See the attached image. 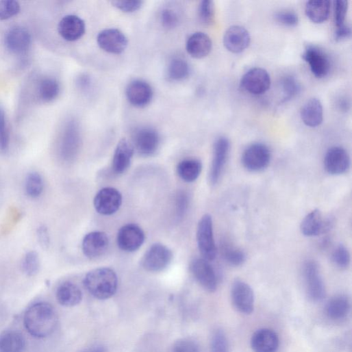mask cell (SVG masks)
<instances>
[{
	"instance_id": "1",
	"label": "cell",
	"mask_w": 352,
	"mask_h": 352,
	"mask_svg": "<svg viewBox=\"0 0 352 352\" xmlns=\"http://www.w3.org/2000/svg\"><path fill=\"white\" fill-rule=\"evenodd\" d=\"M58 322L57 312L52 305L45 302L36 303L26 312L24 323L27 331L36 338H46L55 331Z\"/></svg>"
},
{
	"instance_id": "2",
	"label": "cell",
	"mask_w": 352,
	"mask_h": 352,
	"mask_svg": "<svg viewBox=\"0 0 352 352\" xmlns=\"http://www.w3.org/2000/svg\"><path fill=\"white\" fill-rule=\"evenodd\" d=\"M84 284L94 297L105 300L116 294L118 288V277L112 269L99 268L90 271L86 275Z\"/></svg>"
},
{
	"instance_id": "3",
	"label": "cell",
	"mask_w": 352,
	"mask_h": 352,
	"mask_svg": "<svg viewBox=\"0 0 352 352\" xmlns=\"http://www.w3.org/2000/svg\"><path fill=\"white\" fill-rule=\"evenodd\" d=\"M303 275L309 299L315 303L322 301L326 296V289L317 263L307 261L303 265Z\"/></svg>"
},
{
	"instance_id": "4",
	"label": "cell",
	"mask_w": 352,
	"mask_h": 352,
	"mask_svg": "<svg viewBox=\"0 0 352 352\" xmlns=\"http://www.w3.org/2000/svg\"><path fill=\"white\" fill-rule=\"evenodd\" d=\"M197 242L203 258L214 261L217 256V248L214 236L212 217L205 214L201 219L197 229Z\"/></svg>"
},
{
	"instance_id": "5",
	"label": "cell",
	"mask_w": 352,
	"mask_h": 352,
	"mask_svg": "<svg viewBox=\"0 0 352 352\" xmlns=\"http://www.w3.org/2000/svg\"><path fill=\"white\" fill-rule=\"evenodd\" d=\"M271 160V152L263 143H254L244 151L242 162L246 169L251 172H260L266 169Z\"/></svg>"
},
{
	"instance_id": "6",
	"label": "cell",
	"mask_w": 352,
	"mask_h": 352,
	"mask_svg": "<svg viewBox=\"0 0 352 352\" xmlns=\"http://www.w3.org/2000/svg\"><path fill=\"white\" fill-rule=\"evenodd\" d=\"M81 138L78 124L75 121H69L63 129L60 142V152L62 158L66 161L73 160L77 155Z\"/></svg>"
},
{
	"instance_id": "7",
	"label": "cell",
	"mask_w": 352,
	"mask_h": 352,
	"mask_svg": "<svg viewBox=\"0 0 352 352\" xmlns=\"http://www.w3.org/2000/svg\"><path fill=\"white\" fill-rule=\"evenodd\" d=\"M173 259L171 251L156 243L149 247L142 259V268L149 272H160L168 267Z\"/></svg>"
},
{
	"instance_id": "8",
	"label": "cell",
	"mask_w": 352,
	"mask_h": 352,
	"mask_svg": "<svg viewBox=\"0 0 352 352\" xmlns=\"http://www.w3.org/2000/svg\"><path fill=\"white\" fill-rule=\"evenodd\" d=\"M131 143L134 150L140 155L151 156L158 149L160 137L155 129L150 127H142L135 131Z\"/></svg>"
},
{
	"instance_id": "9",
	"label": "cell",
	"mask_w": 352,
	"mask_h": 352,
	"mask_svg": "<svg viewBox=\"0 0 352 352\" xmlns=\"http://www.w3.org/2000/svg\"><path fill=\"white\" fill-rule=\"evenodd\" d=\"M240 85L246 92L253 95H261L269 90L271 79L266 70L255 68L244 75Z\"/></svg>"
},
{
	"instance_id": "10",
	"label": "cell",
	"mask_w": 352,
	"mask_h": 352,
	"mask_svg": "<svg viewBox=\"0 0 352 352\" xmlns=\"http://www.w3.org/2000/svg\"><path fill=\"white\" fill-rule=\"evenodd\" d=\"M302 58L309 65L313 75L318 79L325 77L330 71L331 63L327 55L313 45L306 47Z\"/></svg>"
},
{
	"instance_id": "11",
	"label": "cell",
	"mask_w": 352,
	"mask_h": 352,
	"mask_svg": "<svg viewBox=\"0 0 352 352\" xmlns=\"http://www.w3.org/2000/svg\"><path fill=\"white\" fill-rule=\"evenodd\" d=\"M234 307L240 313L251 314L255 308V294L252 288L242 280H236L231 288Z\"/></svg>"
},
{
	"instance_id": "12",
	"label": "cell",
	"mask_w": 352,
	"mask_h": 352,
	"mask_svg": "<svg viewBox=\"0 0 352 352\" xmlns=\"http://www.w3.org/2000/svg\"><path fill=\"white\" fill-rule=\"evenodd\" d=\"M191 272L199 283L207 291L214 292L218 285V279L216 271L208 261L203 258L195 259L190 266Z\"/></svg>"
},
{
	"instance_id": "13",
	"label": "cell",
	"mask_w": 352,
	"mask_h": 352,
	"mask_svg": "<svg viewBox=\"0 0 352 352\" xmlns=\"http://www.w3.org/2000/svg\"><path fill=\"white\" fill-rule=\"evenodd\" d=\"M123 202V197L118 190L112 188L101 190L95 196L94 206L101 215L111 216L116 213Z\"/></svg>"
},
{
	"instance_id": "14",
	"label": "cell",
	"mask_w": 352,
	"mask_h": 352,
	"mask_svg": "<svg viewBox=\"0 0 352 352\" xmlns=\"http://www.w3.org/2000/svg\"><path fill=\"white\" fill-rule=\"evenodd\" d=\"M230 151L229 140L225 137L218 138L214 143L213 160L210 173L212 185H216L223 174Z\"/></svg>"
},
{
	"instance_id": "15",
	"label": "cell",
	"mask_w": 352,
	"mask_h": 352,
	"mask_svg": "<svg viewBox=\"0 0 352 352\" xmlns=\"http://www.w3.org/2000/svg\"><path fill=\"white\" fill-rule=\"evenodd\" d=\"M101 49L105 52L120 55L127 49L128 40L125 34L116 29H108L101 32L97 38Z\"/></svg>"
},
{
	"instance_id": "16",
	"label": "cell",
	"mask_w": 352,
	"mask_h": 352,
	"mask_svg": "<svg viewBox=\"0 0 352 352\" xmlns=\"http://www.w3.org/2000/svg\"><path fill=\"white\" fill-rule=\"evenodd\" d=\"M145 240L142 229L136 225L129 224L120 229L117 234V244L125 252L131 253L141 247Z\"/></svg>"
},
{
	"instance_id": "17",
	"label": "cell",
	"mask_w": 352,
	"mask_h": 352,
	"mask_svg": "<svg viewBox=\"0 0 352 352\" xmlns=\"http://www.w3.org/2000/svg\"><path fill=\"white\" fill-rule=\"evenodd\" d=\"M332 226L333 221L331 218H325L318 210H315L304 218L300 229L303 236L310 238L329 232Z\"/></svg>"
},
{
	"instance_id": "18",
	"label": "cell",
	"mask_w": 352,
	"mask_h": 352,
	"mask_svg": "<svg viewBox=\"0 0 352 352\" xmlns=\"http://www.w3.org/2000/svg\"><path fill=\"white\" fill-rule=\"evenodd\" d=\"M125 95L129 103L136 108H144L148 105L153 96L152 87L145 81L136 79L127 85Z\"/></svg>"
},
{
	"instance_id": "19",
	"label": "cell",
	"mask_w": 352,
	"mask_h": 352,
	"mask_svg": "<svg viewBox=\"0 0 352 352\" xmlns=\"http://www.w3.org/2000/svg\"><path fill=\"white\" fill-rule=\"evenodd\" d=\"M350 166V158L347 151L341 147L329 148L325 155L324 166L326 171L332 175L345 173Z\"/></svg>"
},
{
	"instance_id": "20",
	"label": "cell",
	"mask_w": 352,
	"mask_h": 352,
	"mask_svg": "<svg viewBox=\"0 0 352 352\" xmlns=\"http://www.w3.org/2000/svg\"><path fill=\"white\" fill-rule=\"evenodd\" d=\"M109 245L110 240L105 233L94 231L85 236L82 242V250L88 258L96 260L105 254Z\"/></svg>"
},
{
	"instance_id": "21",
	"label": "cell",
	"mask_w": 352,
	"mask_h": 352,
	"mask_svg": "<svg viewBox=\"0 0 352 352\" xmlns=\"http://www.w3.org/2000/svg\"><path fill=\"white\" fill-rule=\"evenodd\" d=\"M8 49L14 54L25 53L31 47L32 37L27 29L14 27L8 31L5 38Z\"/></svg>"
},
{
	"instance_id": "22",
	"label": "cell",
	"mask_w": 352,
	"mask_h": 352,
	"mask_svg": "<svg viewBox=\"0 0 352 352\" xmlns=\"http://www.w3.org/2000/svg\"><path fill=\"white\" fill-rule=\"evenodd\" d=\"M85 22L75 15H68L59 23L58 32L60 36L68 42L80 40L86 34Z\"/></svg>"
},
{
	"instance_id": "23",
	"label": "cell",
	"mask_w": 352,
	"mask_h": 352,
	"mask_svg": "<svg viewBox=\"0 0 352 352\" xmlns=\"http://www.w3.org/2000/svg\"><path fill=\"white\" fill-rule=\"evenodd\" d=\"M225 48L233 53H240L245 51L251 43L249 32L243 27L236 25L230 27L224 36Z\"/></svg>"
},
{
	"instance_id": "24",
	"label": "cell",
	"mask_w": 352,
	"mask_h": 352,
	"mask_svg": "<svg viewBox=\"0 0 352 352\" xmlns=\"http://www.w3.org/2000/svg\"><path fill=\"white\" fill-rule=\"evenodd\" d=\"M251 345L255 352H277L279 347V339L273 330L263 328L253 334Z\"/></svg>"
},
{
	"instance_id": "25",
	"label": "cell",
	"mask_w": 352,
	"mask_h": 352,
	"mask_svg": "<svg viewBox=\"0 0 352 352\" xmlns=\"http://www.w3.org/2000/svg\"><path fill=\"white\" fill-rule=\"evenodd\" d=\"M132 143L126 138L121 139L115 149L112 169L117 174L125 172L129 167L134 153Z\"/></svg>"
},
{
	"instance_id": "26",
	"label": "cell",
	"mask_w": 352,
	"mask_h": 352,
	"mask_svg": "<svg viewBox=\"0 0 352 352\" xmlns=\"http://www.w3.org/2000/svg\"><path fill=\"white\" fill-rule=\"evenodd\" d=\"M212 41L205 33L197 32L192 35L187 41V51L192 58L202 59L207 57L212 50Z\"/></svg>"
},
{
	"instance_id": "27",
	"label": "cell",
	"mask_w": 352,
	"mask_h": 352,
	"mask_svg": "<svg viewBox=\"0 0 352 352\" xmlns=\"http://www.w3.org/2000/svg\"><path fill=\"white\" fill-rule=\"evenodd\" d=\"M303 123L310 127H316L323 121V108L320 101L316 98L307 100L301 110Z\"/></svg>"
},
{
	"instance_id": "28",
	"label": "cell",
	"mask_w": 352,
	"mask_h": 352,
	"mask_svg": "<svg viewBox=\"0 0 352 352\" xmlns=\"http://www.w3.org/2000/svg\"><path fill=\"white\" fill-rule=\"evenodd\" d=\"M351 303L349 299L344 294H338L331 298L325 306L327 317L333 320L344 319L349 314Z\"/></svg>"
},
{
	"instance_id": "29",
	"label": "cell",
	"mask_w": 352,
	"mask_h": 352,
	"mask_svg": "<svg viewBox=\"0 0 352 352\" xmlns=\"http://www.w3.org/2000/svg\"><path fill=\"white\" fill-rule=\"evenodd\" d=\"M56 297L58 302L65 307H74L82 300V292L75 284L66 281L58 288Z\"/></svg>"
},
{
	"instance_id": "30",
	"label": "cell",
	"mask_w": 352,
	"mask_h": 352,
	"mask_svg": "<svg viewBox=\"0 0 352 352\" xmlns=\"http://www.w3.org/2000/svg\"><path fill=\"white\" fill-rule=\"evenodd\" d=\"M26 345L25 338L18 331L8 330L0 334V352H24Z\"/></svg>"
},
{
	"instance_id": "31",
	"label": "cell",
	"mask_w": 352,
	"mask_h": 352,
	"mask_svg": "<svg viewBox=\"0 0 352 352\" xmlns=\"http://www.w3.org/2000/svg\"><path fill=\"white\" fill-rule=\"evenodd\" d=\"M331 3L327 0L309 1L305 5V14L314 23L321 24L327 21L329 16Z\"/></svg>"
},
{
	"instance_id": "32",
	"label": "cell",
	"mask_w": 352,
	"mask_h": 352,
	"mask_svg": "<svg viewBox=\"0 0 352 352\" xmlns=\"http://www.w3.org/2000/svg\"><path fill=\"white\" fill-rule=\"evenodd\" d=\"M203 170L201 160L195 158L186 159L177 166L179 177L187 183H193L199 178Z\"/></svg>"
},
{
	"instance_id": "33",
	"label": "cell",
	"mask_w": 352,
	"mask_h": 352,
	"mask_svg": "<svg viewBox=\"0 0 352 352\" xmlns=\"http://www.w3.org/2000/svg\"><path fill=\"white\" fill-rule=\"evenodd\" d=\"M166 73L168 78L171 81H184L190 76V67L184 59L175 58L169 62Z\"/></svg>"
},
{
	"instance_id": "34",
	"label": "cell",
	"mask_w": 352,
	"mask_h": 352,
	"mask_svg": "<svg viewBox=\"0 0 352 352\" xmlns=\"http://www.w3.org/2000/svg\"><path fill=\"white\" fill-rule=\"evenodd\" d=\"M60 93V85L53 77L42 79L38 86V95L44 102L49 103L55 101Z\"/></svg>"
},
{
	"instance_id": "35",
	"label": "cell",
	"mask_w": 352,
	"mask_h": 352,
	"mask_svg": "<svg viewBox=\"0 0 352 352\" xmlns=\"http://www.w3.org/2000/svg\"><path fill=\"white\" fill-rule=\"evenodd\" d=\"M221 251L224 260L231 266H240L247 260L245 253L231 244L224 243Z\"/></svg>"
},
{
	"instance_id": "36",
	"label": "cell",
	"mask_w": 352,
	"mask_h": 352,
	"mask_svg": "<svg viewBox=\"0 0 352 352\" xmlns=\"http://www.w3.org/2000/svg\"><path fill=\"white\" fill-rule=\"evenodd\" d=\"M44 183L38 173H31L26 180V192L29 197L36 199L43 192Z\"/></svg>"
},
{
	"instance_id": "37",
	"label": "cell",
	"mask_w": 352,
	"mask_h": 352,
	"mask_svg": "<svg viewBox=\"0 0 352 352\" xmlns=\"http://www.w3.org/2000/svg\"><path fill=\"white\" fill-rule=\"evenodd\" d=\"M284 95V101H288L297 97L301 87L297 79L291 75L284 77L281 82Z\"/></svg>"
},
{
	"instance_id": "38",
	"label": "cell",
	"mask_w": 352,
	"mask_h": 352,
	"mask_svg": "<svg viewBox=\"0 0 352 352\" xmlns=\"http://www.w3.org/2000/svg\"><path fill=\"white\" fill-rule=\"evenodd\" d=\"M331 261L339 269H347L351 261L348 249L342 244L336 246L331 253Z\"/></svg>"
},
{
	"instance_id": "39",
	"label": "cell",
	"mask_w": 352,
	"mask_h": 352,
	"mask_svg": "<svg viewBox=\"0 0 352 352\" xmlns=\"http://www.w3.org/2000/svg\"><path fill=\"white\" fill-rule=\"evenodd\" d=\"M21 5L15 0H0V21H8L21 12Z\"/></svg>"
},
{
	"instance_id": "40",
	"label": "cell",
	"mask_w": 352,
	"mask_h": 352,
	"mask_svg": "<svg viewBox=\"0 0 352 352\" xmlns=\"http://www.w3.org/2000/svg\"><path fill=\"white\" fill-rule=\"evenodd\" d=\"M10 136L5 110L0 108V151L5 152L10 147Z\"/></svg>"
},
{
	"instance_id": "41",
	"label": "cell",
	"mask_w": 352,
	"mask_h": 352,
	"mask_svg": "<svg viewBox=\"0 0 352 352\" xmlns=\"http://www.w3.org/2000/svg\"><path fill=\"white\" fill-rule=\"evenodd\" d=\"M199 16L201 21L205 25L213 24L215 18V8L213 1L204 0L199 5Z\"/></svg>"
},
{
	"instance_id": "42",
	"label": "cell",
	"mask_w": 352,
	"mask_h": 352,
	"mask_svg": "<svg viewBox=\"0 0 352 352\" xmlns=\"http://www.w3.org/2000/svg\"><path fill=\"white\" fill-rule=\"evenodd\" d=\"M160 23L166 29H173L180 23V16L172 8H165L160 14Z\"/></svg>"
},
{
	"instance_id": "43",
	"label": "cell",
	"mask_w": 352,
	"mask_h": 352,
	"mask_svg": "<svg viewBox=\"0 0 352 352\" xmlns=\"http://www.w3.org/2000/svg\"><path fill=\"white\" fill-rule=\"evenodd\" d=\"M212 352H229V340L222 329H217L213 334Z\"/></svg>"
},
{
	"instance_id": "44",
	"label": "cell",
	"mask_w": 352,
	"mask_h": 352,
	"mask_svg": "<svg viewBox=\"0 0 352 352\" xmlns=\"http://www.w3.org/2000/svg\"><path fill=\"white\" fill-rule=\"evenodd\" d=\"M40 258L38 253L35 251L28 253L23 262L24 272L28 276H34L40 269Z\"/></svg>"
},
{
	"instance_id": "45",
	"label": "cell",
	"mask_w": 352,
	"mask_h": 352,
	"mask_svg": "<svg viewBox=\"0 0 352 352\" xmlns=\"http://www.w3.org/2000/svg\"><path fill=\"white\" fill-rule=\"evenodd\" d=\"M348 5L345 0H337L334 3V22L337 27L344 25Z\"/></svg>"
},
{
	"instance_id": "46",
	"label": "cell",
	"mask_w": 352,
	"mask_h": 352,
	"mask_svg": "<svg viewBox=\"0 0 352 352\" xmlns=\"http://www.w3.org/2000/svg\"><path fill=\"white\" fill-rule=\"evenodd\" d=\"M144 2L139 0H127V1H112V5L123 13L131 14L138 11Z\"/></svg>"
},
{
	"instance_id": "47",
	"label": "cell",
	"mask_w": 352,
	"mask_h": 352,
	"mask_svg": "<svg viewBox=\"0 0 352 352\" xmlns=\"http://www.w3.org/2000/svg\"><path fill=\"white\" fill-rule=\"evenodd\" d=\"M172 352H201V349L196 341L184 338L174 344Z\"/></svg>"
},
{
	"instance_id": "48",
	"label": "cell",
	"mask_w": 352,
	"mask_h": 352,
	"mask_svg": "<svg viewBox=\"0 0 352 352\" xmlns=\"http://www.w3.org/2000/svg\"><path fill=\"white\" fill-rule=\"evenodd\" d=\"M275 21L280 25L292 27L299 23V18L297 15L291 12H279L275 15Z\"/></svg>"
},
{
	"instance_id": "49",
	"label": "cell",
	"mask_w": 352,
	"mask_h": 352,
	"mask_svg": "<svg viewBox=\"0 0 352 352\" xmlns=\"http://www.w3.org/2000/svg\"><path fill=\"white\" fill-rule=\"evenodd\" d=\"M189 207V198L186 193H181L177 197L176 201V209H177V214L179 218H183L186 214Z\"/></svg>"
},
{
	"instance_id": "50",
	"label": "cell",
	"mask_w": 352,
	"mask_h": 352,
	"mask_svg": "<svg viewBox=\"0 0 352 352\" xmlns=\"http://www.w3.org/2000/svg\"><path fill=\"white\" fill-rule=\"evenodd\" d=\"M351 28L344 25L341 27H337L334 35V38L336 42H342L349 39L351 37Z\"/></svg>"
},
{
	"instance_id": "51",
	"label": "cell",
	"mask_w": 352,
	"mask_h": 352,
	"mask_svg": "<svg viewBox=\"0 0 352 352\" xmlns=\"http://www.w3.org/2000/svg\"><path fill=\"white\" fill-rule=\"evenodd\" d=\"M38 238H39L41 245L44 248H46L49 246V238L48 232H47V230L46 228H45V227L40 228L39 232H38Z\"/></svg>"
},
{
	"instance_id": "52",
	"label": "cell",
	"mask_w": 352,
	"mask_h": 352,
	"mask_svg": "<svg viewBox=\"0 0 352 352\" xmlns=\"http://www.w3.org/2000/svg\"><path fill=\"white\" fill-rule=\"evenodd\" d=\"M77 84L81 89H88L90 86V79L86 75H81L77 79Z\"/></svg>"
},
{
	"instance_id": "53",
	"label": "cell",
	"mask_w": 352,
	"mask_h": 352,
	"mask_svg": "<svg viewBox=\"0 0 352 352\" xmlns=\"http://www.w3.org/2000/svg\"><path fill=\"white\" fill-rule=\"evenodd\" d=\"M83 352H107L105 347L102 345H96L86 349Z\"/></svg>"
},
{
	"instance_id": "54",
	"label": "cell",
	"mask_w": 352,
	"mask_h": 352,
	"mask_svg": "<svg viewBox=\"0 0 352 352\" xmlns=\"http://www.w3.org/2000/svg\"><path fill=\"white\" fill-rule=\"evenodd\" d=\"M338 107L340 110L347 111L349 108V103L344 99L338 101Z\"/></svg>"
}]
</instances>
